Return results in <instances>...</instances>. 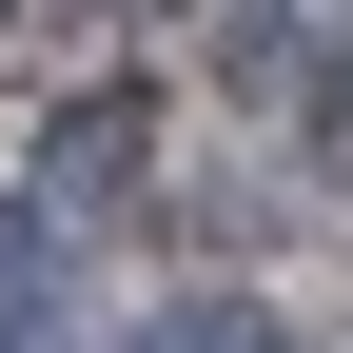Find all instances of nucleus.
I'll return each mask as SVG.
<instances>
[{
    "label": "nucleus",
    "instance_id": "nucleus-2",
    "mask_svg": "<svg viewBox=\"0 0 353 353\" xmlns=\"http://www.w3.org/2000/svg\"><path fill=\"white\" fill-rule=\"evenodd\" d=\"M216 353H294V334H236V314H216Z\"/></svg>",
    "mask_w": 353,
    "mask_h": 353
},
{
    "label": "nucleus",
    "instance_id": "nucleus-1",
    "mask_svg": "<svg viewBox=\"0 0 353 353\" xmlns=\"http://www.w3.org/2000/svg\"><path fill=\"white\" fill-rule=\"evenodd\" d=\"M59 176L118 196V176H138V99H79V118H59Z\"/></svg>",
    "mask_w": 353,
    "mask_h": 353
},
{
    "label": "nucleus",
    "instance_id": "nucleus-3",
    "mask_svg": "<svg viewBox=\"0 0 353 353\" xmlns=\"http://www.w3.org/2000/svg\"><path fill=\"white\" fill-rule=\"evenodd\" d=\"M314 20H353V0H314Z\"/></svg>",
    "mask_w": 353,
    "mask_h": 353
}]
</instances>
